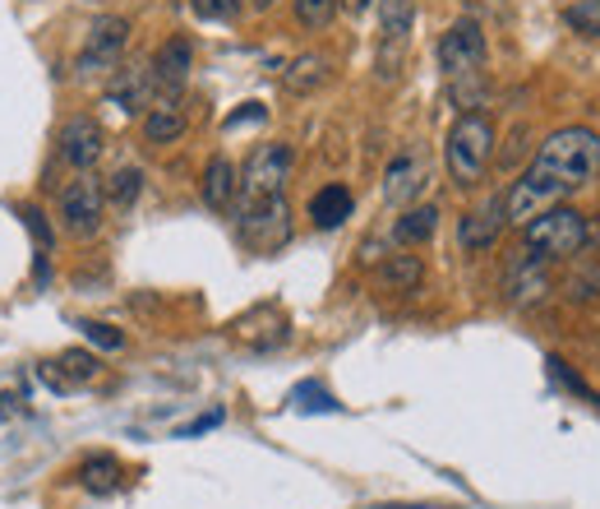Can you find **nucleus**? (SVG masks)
Here are the masks:
<instances>
[{"label": "nucleus", "mask_w": 600, "mask_h": 509, "mask_svg": "<svg viewBox=\"0 0 600 509\" xmlns=\"http://www.w3.org/2000/svg\"><path fill=\"white\" fill-rule=\"evenodd\" d=\"M531 167L550 176L555 186L578 190V186H587V181L600 176V135L582 131V125H564V131H555L536 148Z\"/></svg>", "instance_id": "nucleus-1"}, {"label": "nucleus", "mask_w": 600, "mask_h": 509, "mask_svg": "<svg viewBox=\"0 0 600 509\" xmlns=\"http://www.w3.org/2000/svg\"><path fill=\"white\" fill-rule=\"evenodd\" d=\"M443 158H449L453 186L462 190L481 186V176L494 158V121L485 112H462L449 131V144H443Z\"/></svg>", "instance_id": "nucleus-2"}, {"label": "nucleus", "mask_w": 600, "mask_h": 509, "mask_svg": "<svg viewBox=\"0 0 600 509\" xmlns=\"http://www.w3.org/2000/svg\"><path fill=\"white\" fill-rule=\"evenodd\" d=\"M591 237V227L578 209H545L540 218L527 222V250H536L540 260H572Z\"/></svg>", "instance_id": "nucleus-3"}, {"label": "nucleus", "mask_w": 600, "mask_h": 509, "mask_svg": "<svg viewBox=\"0 0 600 509\" xmlns=\"http://www.w3.org/2000/svg\"><path fill=\"white\" fill-rule=\"evenodd\" d=\"M102 218H107V186H102L97 176L80 172L61 190V227H65V237H74V241L97 237L102 232Z\"/></svg>", "instance_id": "nucleus-4"}, {"label": "nucleus", "mask_w": 600, "mask_h": 509, "mask_svg": "<svg viewBox=\"0 0 600 509\" xmlns=\"http://www.w3.org/2000/svg\"><path fill=\"white\" fill-rule=\"evenodd\" d=\"M236 227H241V241L250 250H259V254H273L277 246L292 241V214H286L282 195H273V199H241Z\"/></svg>", "instance_id": "nucleus-5"}, {"label": "nucleus", "mask_w": 600, "mask_h": 509, "mask_svg": "<svg viewBox=\"0 0 600 509\" xmlns=\"http://www.w3.org/2000/svg\"><path fill=\"white\" fill-rule=\"evenodd\" d=\"M485 33H481V23L476 19H457L449 33L439 38V70L449 74V80H462V74H481L485 65Z\"/></svg>", "instance_id": "nucleus-6"}, {"label": "nucleus", "mask_w": 600, "mask_h": 509, "mask_svg": "<svg viewBox=\"0 0 600 509\" xmlns=\"http://www.w3.org/2000/svg\"><path fill=\"white\" fill-rule=\"evenodd\" d=\"M292 176V148L286 144H259L241 172V199H273L286 190Z\"/></svg>", "instance_id": "nucleus-7"}, {"label": "nucleus", "mask_w": 600, "mask_h": 509, "mask_svg": "<svg viewBox=\"0 0 600 509\" xmlns=\"http://www.w3.org/2000/svg\"><path fill=\"white\" fill-rule=\"evenodd\" d=\"M125 42H129V19H120V14L93 19L88 42H84V56H80V74H84V80H88V74L116 70L120 56H125Z\"/></svg>", "instance_id": "nucleus-8"}, {"label": "nucleus", "mask_w": 600, "mask_h": 509, "mask_svg": "<svg viewBox=\"0 0 600 509\" xmlns=\"http://www.w3.org/2000/svg\"><path fill=\"white\" fill-rule=\"evenodd\" d=\"M61 163H70L74 172H88L97 158H102V148H107V135H102V125L93 116H70L61 125Z\"/></svg>", "instance_id": "nucleus-9"}, {"label": "nucleus", "mask_w": 600, "mask_h": 509, "mask_svg": "<svg viewBox=\"0 0 600 509\" xmlns=\"http://www.w3.org/2000/svg\"><path fill=\"white\" fill-rule=\"evenodd\" d=\"M504 297L513 305L545 301V297H550V260H540L536 250H522L513 260V269H508V278H504Z\"/></svg>", "instance_id": "nucleus-10"}, {"label": "nucleus", "mask_w": 600, "mask_h": 509, "mask_svg": "<svg viewBox=\"0 0 600 509\" xmlns=\"http://www.w3.org/2000/svg\"><path fill=\"white\" fill-rule=\"evenodd\" d=\"M504 222H508V199L504 195H494V199H485L481 209H472L462 218V227H457V241H462V250H490L494 241H499V232H504Z\"/></svg>", "instance_id": "nucleus-11"}, {"label": "nucleus", "mask_w": 600, "mask_h": 509, "mask_svg": "<svg viewBox=\"0 0 600 509\" xmlns=\"http://www.w3.org/2000/svg\"><path fill=\"white\" fill-rule=\"evenodd\" d=\"M152 84H158V93H180L194 70V46L190 38H167L158 51H152Z\"/></svg>", "instance_id": "nucleus-12"}, {"label": "nucleus", "mask_w": 600, "mask_h": 509, "mask_svg": "<svg viewBox=\"0 0 600 509\" xmlns=\"http://www.w3.org/2000/svg\"><path fill=\"white\" fill-rule=\"evenodd\" d=\"M411 23H415V0H379V33H383L379 74H393V46L402 51Z\"/></svg>", "instance_id": "nucleus-13"}, {"label": "nucleus", "mask_w": 600, "mask_h": 509, "mask_svg": "<svg viewBox=\"0 0 600 509\" xmlns=\"http://www.w3.org/2000/svg\"><path fill=\"white\" fill-rule=\"evenodd\" d=\"M152 93H158V84H152L148 65H125V70H116V80L107 84V102H112V107H120V112L148 107Z\"/></svg>", "instance_id": "nucleus-14"}, {"label": "nucleus", "mask_w": 600, "mask_h": 509, "mask_svg": "<svg viewBox=\"0 0 600 509\" xmlns=\"http://www.w3.org/2000/svg\"><path fill=\"white\" fill-rule=\"evenodd\" d=\"M375 283H379V292H398V297L421 292V283H425V264L415 260V254H388V260L375 269Z\"/></svg>", "instance_id": "nucleus-15"}, {"label": "nucleus", "mask_w": 600, "mask_h": 509, "mask_svg": "<svg viewBox=\"0 0 600 509\" xmlns=\"http://www.w3.org/2000/svg\"><path fill=\"white\" fill-rule=\"evenodd\" d=\"M42 375H46V385L70 389V385H88V380H97V375H102V362H97L93 352H84V347H70V352L56 356V366H46Z\"/></svg>", "instance_id": "nucleus-16"}, {"label": "nucleus", "mask_w": 600, "mask_h": 509, "mask_svg": "<svg viewBox=\"0 0 600 509\" xmlns=\"http://www.w3.org/2000/svg\"><path fill=\"white\" fill-rule=\"evenodd\" d=\"M80 487L88 496H116L125 487V468L116 454H88L80 464Z\"/></svg>", "instance_id": "nucleus-17"}, {"label": "nucleus", "mask_w": 600, "mask_h": 509, "mask_svg": "<svg viewBox=\"0 0 600 509\" xmlns=\"http://www.w3.org/2000/svg\"><path fill=\"white\" fill-rule=\"evenodd\" d=\"M421 190H425V163L411 158V153H402V158L388 167V176H383V199L388 204H407Z\"/></svg>", "instance_id": "nucleus-18"}, {"label": "nucleus", "mask_w": 600, "mask_h": 509, "mask_svg": "<svg viewBox=\"0 0 600 509\" xmlns=\"http://www.w3.org/2000/svg\"><path fill=\"white\" fill-rule=\"evenodd\" d=\"M351 190L347 186H324L315 190V199H309V222L319 227V232H333V227H343L351 218Z\"/></svg>", "instance_id": "nucleus-19"}, {"label": "nucleus", "mask_w": 600, "mask_h": 509, "mask_svg": "<svg viewBox=\"0 0 600 509\" xmlns=\"http://www.w3.org/2000/svg\"><path fill=\"white\" fill-rule=\"evenodd\" d=\"M236 190H241V181H236V167H231L227 158H213L203 167V204L208 209H231L236 204Z\"/></svg>", "instance_id": "nucleus-20"}, {"label": "nucleus", "mask_w": 600, "mask_h": 509, "mask_svg": "<svg viewBox=\"0 0 600 509\" xmlns=\"http://www.w3.org/2000/svg\"><path fill=\"white\" fill-rule=\"evenodd\" d=\"M324 80H328V61L319 56V51H305V56H296L292 65H286L282 89H286V93H296V97H305V93L324 89Z\"/></svg>", "instance_id": "nucleus-21"}, {"label": "nucleus", "mask_w": 600, "mask_h": 509, "mask_svg": "<svg viewBox=\"0 0 600 509\" xmlns=\"http://www.w3.org/2000/svg\"><path fill=\"white\" fill-rule=\"evenodd\" d=\"M180 135H186V112L176 107V102H158L148 116H144V139L148 144H176Z\"/></svg>", "instance_id": "nucleus-22"}, {"label": "nucleus", "mask_w": 600, "mask_h": 509, "mask_svg": "<svg viewBox=\"0 0 600 509\" xmlns=\"http://www.w3.org/2000/svg\"><path fill=\"white\" fill-rule=\"evenodd\" d=\"M439 232V209L434 204H415V209H407L398 222H393V237L402 241V246H421V241H430Z\"/></svg>", "instance_id": "nucleus-23"}, {"label": "nucleus", "mask_w": 600, "mask_h": 509, "mask_svg": "<svg viewBox=\"0 0 600 509\" xmlns=\"http://www.w3.org/2000/svg\"><path fill=\"white\" fill-rule=\"evenodd\" d=\"M19 218H23V227H29L33 246H38V278H46V254H51V246H56V232H51V222L42 218V209H33V204H23Z\"/></svg>", "instance_id": "nucleus-24"}, {"label": "nucleus", "mask_w": 600, "mask_h": 509, "mask_svg": "<svg viewBox=\"0 0 600 509\" xmlns=\"http://www.w3.org/2000/svg\"><path fill=\"white\" fill-rule=\"evenodd\" d=\"M144 195V172L139 167H116L112 181H107V204H116V209H129Z\"/></svg>", "instance_id": "nucleus-25"}, {"label": "nucleus", "mask_w": 600, "mask_h": 509, "mask_svg": "<svg viewBox=\"0 0 600 509\" xmlns=\"http://www.w3.org/2000/svg\"><path fill=\"white\" fill-rule=\"evenodd\" d=\"M292 403L301 407V413H337V407H343V403H337L324 385H315V380H305V385H296V389H292Z\"/></svg>", "instance_id": "nucleus-26"}, {"label": "nucleus", "mask_w": 600, "mask_h": 509, "mask_svg": "<svg viewBox=\"0 0 600 509\" xmlns=\"http://www.w3.org/2000/svg\"><path fill=\"white\" fill-rule=\"evenodd\" d=\"M564 23L572 33H587V38H600V0H578V6L564 10Z\"/></svg>", "instance_id": "nucleus-27"}, {"label": "nucleus", "mask_w": 600, "mask_h": 509, "mask_svg": "<svg viewBox=\"0 0 600 509\" xmlns=\"http://www.w3.org/2000/svg\"><path fill=\"white\" fill-rule=\"evenodd\" d=\"M292 6H296V19L305 23V29H328L337 0H292Z\"/></svg>", "instance_id": "nucleus-28"}, {"label": "nucleus", "mask_w": 600, "mask_h": 509, "mask_svg": "<svg viewBox=\"0 0 600 509\" xmlns=\"http://www.w3.org/2000/svg\"><path fill=\"white\" fill-rule=\"evenodd\" d=\"M80 329H84V339H88V343H97L102 352H116V347H125V334H120L116 324H102V320H84Z\"/></svg>", "instance_id": "nucleus-29"}, {"label": "nucleus", "mask_w": 600, "mask_h": 509, "mask_svg": "<svg viewBox=\"0 0 600 509\" xmlns=\"http://www.w3.org/2000/svg\"><path fill=\"white\" fill-rule=\"evenodd\" d=\"M190 10L208 23H227V19L241 14V0H190Z\"/></svg>", "instance_id": "nucleus-30"}, {"label": "nucleus", "mask_w": 600, "mask_h": 509, "mask_svg": "<svg viewBox=\"0 0 600 509\" xmlns=\"http://www.w3.org/2000/svg\"><path fill=\"white\" fill-rule=\"evenodd\" d=\"M545 366H550V375L559 380V385H568L572 394H582V398H591V403H600V398L591 394V385H587V380H582V375H572V371H568V362H564V356H545Z\"/></svg>", "instance_id": "nucleus-31"}, {"label": "nucleus", "mask_w": 600, "mask_h": 509, "mask_svg": "<svg viewBox=\"0 0 600 509\" xmlns=\"http://www.w3.org/2000/svg\"><path fill=\"white\" fill-rule=\"evenodd\" d=\"M269 112H264V102H245L241 112H231L227 116V131H236V125H254V121H264Z\"/></svg>", "instance_id": "nucleus-32"}, {"label": "nucleus", "mask_w": 600, "mask_h": 509, "mask_svg": "<svg viewBox=\"0 0 600 509\" xmlns=\"http://www.w3.org/2000/svg\"><path fill=\"white\" fill-rule=\"evenodd\" d=\"M218 422H222V413H208V417H199V422H190V426H180L176 436H180V440H190V436H203V430H213Z\"/></svg>", "instance_id": "nucleus-33"}, {"label": "nucleus", "mask_w": 600, "mask_h": 509, "mask_svg": "<svg viewBox=\"0 0 600 509\" xmlns=\"http://www.w3.org/2000/svg\"><path fill=\"white\" fill-rule=\"evenodd\" d=\"M19 413V398L14 394H0V422H10Z\"/></svg>", "instance_id": "nucleus-34"}, {"label": "nucleus", "mask_w": 600, "mask_h": 509, "mask_svg": "<svg viewBox=\"0 0 600 509\" xmlns=\"http://www.w3.org/2000/svg\"><path fill=\"white\" fill-rule=\"evenodd\" d=\"M337 6H343L347 14H365V10H370V6H375V0H337Z\"/></svg>", "instance_id": "nucleus-35"}, {"label": "nucleus", "mask_w": 600, "mask_h": 509, "mask_svg": "<svg viewBox=\"0 0 600 509\" xmlns=\"http://www.w3.org/2000/svg\"><path fill=\"white\" fill-rule=\"evenodd\" d=\"M379 509H443V505H379Z\"/></svg>", "instance_id": "nucleus-36"}, {"label": "nucleus", "mask_w": 600, "mask_h": 509, "mask_svg": "<svg viewBox=\"0 0 600 509\" xmlns=\"http://www.w3.org/2000/svg\"><path fill=\"white\" fill-rule=\"evenodd\" d=\"M250 6H254V10H273V0H250Z\"/></svg>", "instance_id": "nucleus-37"}]
</instances>
